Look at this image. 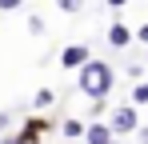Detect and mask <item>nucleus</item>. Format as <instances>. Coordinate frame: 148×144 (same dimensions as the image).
<instances>
[{
    "mask_svg": "<svg viewBox=\"0 0 148 144\" xmlns=\"http://www.w3.org/2000/svg\"><path fill=\"white\" fill-rule=\"evenodd\" d=\"M88 60H92V52H88L84 44H72V48L60 52V64H64V68H84Z\"/></svg>",
    "mask_w": 148,
    "mask_h": 144,
    "instance_id": "3",
    "label": "nucleus"
},
{
    "mask_svg": "<svg viewBox=\"0 0 148 144\" xmlns=\"http://www.w3.org/2000/svg\"><path fill=\"white\" fill-rule=\"evenodd\" d=\"M84 132H88V128H84L80 120H64V136H68V140H76V136H84Z\"/></svg>",
    "mask_w": 148,
    "mask_h": 144,
    "instance_id": "6",
    "label": "nucleus"
},
{
    "mask_svg": "<svg viewBox=\"0 0 148 144\" xmlns=\"http://www.w3.org/2000/svg\"><path fill=\"white\" fill-rule=\"evenodd\" d=\"M28 32L40 36V32H44V20H40V16H28Z\"/></svg>",
    "mask_w": 148,
    "mask_h": 144,
    "instance_id": "10",
    "label": "nucleus"
},
{
    "mask_svg": "<svg viewBox=\"0 0 148 144\" xmlns=\"http://www.w3.org/2000/svg\"><path fill=\"white\" fill-rule=\"evenodd\" d=\"M112 144H120V140H112Z\"/></svg>",
    "mask_w": 148,
    "mask_h": 144,
    "instance_id": "16",
    "label": "nucleus"
},
{
    "mask_svg": "<svg viewBox=\"0 0 148 144\" xmlns=\"http://www.w3.org/2000/svg\"><path fill=\"white\" fill-rule=\"evenodd\" d=\"M52 104V88H40V92H36V108H48Z\"/></svg>",
    "mask_w": 148,
    "mask_h": 144,
    "instance_id": "8",
    "label": "nucleus"
},
{
    "mask_svg": "<svg viewBox=\"0 0 148 144\" xmlns=\"http://www.w3.org/2000/svg\"><path fill=\"white\" fill-rule=\"evenodd\" d=\"M60 12H80V0H56Z\"/></svg>",
    "mask_w": 148,
    "mask_h": 144,
    "instance_id": "9",
    "label": "nucleus"
},
{
    "mask_svg": "<svg viewBox=\"0 0 148 144\" xmlns=\"http://www.w3.org/2000/svg\"><path fill=\"white\" fill-rule=\"evenodd\" d=\"M136 40H140V44H148V24L140 28V32H136Z\"/></svg>",
    "mask_w": 148,
    "mask_h": 144,
    "instance_id": "12",
    "label": "nucleus"
},
{
    "mask_svg": "<svg viewBox=\"0 0 148 144\" xmlns=\"http://www.w3.org/2000/svg\"><path fill=\"white\" fill-rule=\"evenodd\" d=\"M140 140H144V144H148V128H140Z\"/></svg>",
    "mask_w": 148,
    "mask_h": 144,
    "instance_id": "15",
    "label": "nucleus"
},
{
    "mask_svg": "<svg viewBox=\"0 0 148 144\" xmlns=\"http://www.w3.org/2000/svg\"><path fill=\"white\" fill-rule=\"evenodd\" d=\"M108 124H112V132H116V136L140 132V116H136V108H132V104H120V108L112 112V120H108Z\"/></svg>",
    "mask_w": 148,
    "mask_h": 144,
    "instance_id": "2",
    "label": "nucleus"
},
{
    "mask_svg": "<svg viewBox=\"0 0 148 144\" xmlns=\"http://www.w3.org/2000/svg\"><path fill=\"white\" fill-rule=\"evenodd\" d=\"M108 4H112V8H124V4H128V0H108Z\"/></svg>",
    "mask_w": 148,
    "mask_h": 144,
    "instance_id": "13",
    "label": "nucleus"
},
{
    "mask_svg": "<svg viewBox=\"0 0 148 144\" xmlns=\"http://www.w3.org/2000/svg\"><path fill=\"white\" fill-rule=\"evenodd\" d=\"M112 84H116V72H112V64H104V60H88L80 68V92L92 96V100H104V96L112 92Z\"/></svg>",
    "mask_w": 148,
    "mask_h": 144,
    "instance_id": "1",
    "label": "nucleus"
},
{
    "mask_svg": "<svg viewBox=\"0 0 148 144\" xmlns=\"http://www.w3.org/2000/svg\"><path fill=\"white\" fill-rule=\"evenodd\" d=\"M84 140H88V144H112L116 132H112V124H92V128L84 132Z\"/></svg>",
    "mask_w": 148,
    "mask_h": 144,
    "instance_id": "5",
    "label": "nucleus"
},
{
    "mask_svg": "<svg viewBox=\"0 0 148 144\" xmlns=\"http://www.w3.org/2000/svg\"><path fill=\"white\" fill-rule=\"evenodd\" d=\"M132 40H136V32H132L128 24H120V20H116L112 28H108V44H112V48H128Z\"/></svg>",
    "mask_w": 148,
    "mask_h": 144,
    "instance_id": "4",
    "label": "nucleus"
},
{
    "mask_svg": "<svg viewBox=\"0 0 148 144\" xmlns=\"http://www.w3.org/2000/svg\"><path fill=\"white\" fill-rule=\"evenodd\" d=\"M4 124H8V112H0V128H4Z\"/></svg>",
    "mask_w": 148,
    "mask_h": 144,
    "instance_id": "14",
    "label": "nucleus"
},
{
    "mask_svg": "<svg viewBox=\"0 0 148 144\" xmlns=\"http://www.w3.org/2000/svg\"><path fill=\"white\" fill-rule=\"evenodd\" d=\"M24 0H0V12H12V8H20Z\"/></svg>",
    "mask_w": 148,
    "mask_h": 144,
    "instance_id": "11",
    "label": "nucleus"
},
{
    "mask_svg": "<svg viewBox=\"0 0 148 144\" xmlns=\"http://www.w3.org/2000/svg\"><path fill=\"white\" fill-rule=\"evenodd\" d=\"M132 104H148V80L136 84V92H132Z\"/></svg>",
    "mask_w": 148,
    "mask_h": 144,
    "instance_id": "7",
    "label": "nucleus"
}]
</instances>
